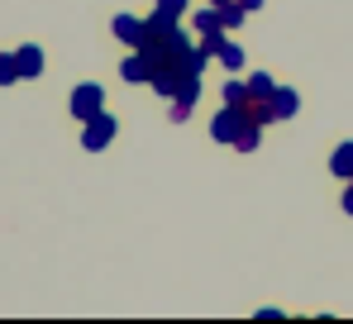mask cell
Here are the masks:
<instances>
[{
  "mask_svg": "<svg viewBox=\"0 0 353 324\" xmlns=\"http://www.w3.org/2000/svg\"><path fill=\"white\" fill-rule=\"evenodd\" d=\"M72 101H77V114H81V119H91V114L101 110V86H81Z\"/></svg>",
  "mask_w": 353,
  "mask_h": 324,
  "instance_id": "cell-1",
  "label": "cell"
},
{
  "mask_svg": "<svg viewBox=\"0 0 353 324\" xmlns=\"http://www.w3.org/2000/svg\"><path fill=\"white\" fill-rule=\"evenodd\" d=\"M272 110H277V114H292V110H296V96H292V91H282V96H272Z\"/></svg>",
  "mask_w": 353,
  "mask_h": 324,
  "instance_id": "cell-5",
  "label": "cell"
},
{
  "mask_svg": "<svg viewBox=\"0 0 353 324\" xmlns=\"http://www.w3.org/2000/svg\"><path fill=\"white\" fill-rule=\"evenodd\" d=\"M115 34H119V39H129V43H143V24H139V19H124V14H119Z\"/></svg>",
  "mask_w": 353,
  "mask_h": 324,
  "instance_id": "cell-2",
  "label": "cell"
},
{
  "mask_svg": "<svg viewBox=\"0 0 353 324\" xmlns=\"http://www.w3.org/2000/svg\"><path fill=\"white\" fill-rule=\"evenodd\" d=\"M334 172H353V143H349V148H339V153H334Z\"/></svg>",
  "mask_w": 353,
  "mask_h": 324,
  "instance_id": "cell-6",
  "label": "cell"
},
{
  "mask_svg": "<svg viewBox=\"0 0 353 324\" xmlns=\"http://www.w3.org/2000/svg\"><path fill=\"white\" fill-rule=\"evenodd\" d=\"M110 129H115L110 119H96V124H91V134H86V148H101V143L110 139Z\"/></svg>",
  "mask_w": 353,
  "mask_h": 324,
  "instance_id": "cell-3",
  "label": "cell"
},
{
  "mask_svg": "<svg viewBox=\"0 0 353 324\" xmlns=\"http://www.w3.org/2000/svg\"><path fill=\"white\" fill-rule=\"evenodd\" d=\"M14 62H19V72H24V77H34V72H39V48H24Z\"/></svg>",
  "mask_w": 353,
  "mask_h": 324,
  "instance_id": "cell-4",
  "label": "cell"
},
{
  "mask_svg": "<svg viewBox=\"0 0 353 324\" xmlns=\"http://www.w3.org/2000/svg\"><path fill=\"white\" fill-rule=\"evenodd\" d=\"M14 72H19V62H10V57H0V81H14Z\"/></svg>",
  "mask_w": 353,
  "mask_h": 324,
  "instance_id": "cell-7",
  "label": "cell"
}]
</instances>
